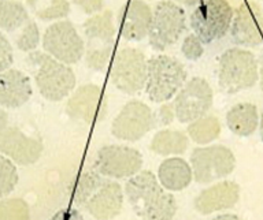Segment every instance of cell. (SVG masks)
<instances>
[{
	"instance_id": "cell-20",
	"label": "cell",
	"mask_w": 263,
	"mask_h": 220,
	"mask_svg": "<svg viewBox=\"0 0 263 220\" xmlns=\"http://www.w3.org/2000/svg\"><path fill=\"white\" fill-rule=\"evenodd\" d=\"M30 78L22 71L10 69L0 75V103L6 108H18L32 96Z\"/></svg>"
},
{
	"instance_id": "cell-28",
	"label": "cell",
	"mask_w": 263,
	"mask_h": 220,
	"mask_svg": "<svg viewBox=\"0 0 263 220\" xmlns=\"http://www.w3.org/2000/svg\"><path fill=\"white\" fill-rule=\"evenodd\" d=\"M18 184V172L15 166L6 157H0V193L6 197L14 190Z\"/></svg>"
},
{
	"instance_id": "cell-18",
	"label": "cell",
	"mask_w": 263,
	"mask_h": 220,
	"mask_svg": "<svg viewBox=\"0 0 263 220\" xmlns=\"http://www.w3.org/2000/svg\"><path fill=\"white\" fill-rule=\"evenodd\" d=\"M122 205L123 194L121 185L110 179H103L100 186L82 207L96 220H111L121 213Z\"/></svg>"
},
{
	"instance_id": "cell-6",
	"label": "cell",
	"mask_w": 263,
	"mask_h": 220,
	"mask_svg": "<svg viewBox=\"0 0 263 220\" xmlns=\"http://www.w3.org/2000/svg\"><path fill=\"white\" fill-rule=\"evenodd\" d=\"M148 62L137 48L119 49L111 66V81L123 93L135 94L147 86Z\"/></svg>"
},
{
	"instance_id": "cell-36",
	"label": "cell",
	"mask_w": 263,
	"mask_h": 220,
	"mask_svg": "<svg viewBox=\"0 0 263 220\" xmlns=\"http://www.w3.org/2000/svg\"><path fill=\"white\" fill-rule=\"evenodd\" d=\"M213 220H242L241 217H238L237 215H230V213H225V215H219V216L214 217Z\"/></svg>"
},
{
	"instance_id": "cell-25",
	"label": "cell",
	"mask_w": 263,
	"mask_h": 220,
	"mask_svg": "<svg viewBox=\"0 0 263 220\" xmlns=\"http://www.w3.org/2000/svg\"><path fill=\"white\" fill-rule=\"evenodd\" d=\"M28 22V11L24 7V4L18 3V2H2L0 3V26L3 30L12 33Z\"/></svg>"
},
{
	"instance_id": "cell-38",
	"label": "cell",
	"mask_w": 263,
	"mask_h": 220,
	"mask_svg": "<svg viewBox=\"0 0 263 220\" xmlns=\"http://www.w3.org/2000/svg\"><path fill=\"white\" fill-rule=\"evenodd\" d=\"M260 137H262V141H263V112H262V116H260Z\"/></svg>"
},
{
	"instance_id": "cell-19",
	"label": "cell",
	"mask_w": 263,
	"mask_h": 220,
	"mask_svg": "<svg viewBox=\"0 0 263 220\" xmlns=\"http://www.w3.org/2000/svg\"><path fill=\"white\" fill-rule=\"evenodd\" d=\"M240 198V188L236 182L223 181L211 188L204 189L195 198V209L201 215H210L222 209H229Z\"/></svg>"
},
{
	"instance_id": "cell-23",
	"label": "cell",
	"mask_w": 263,
	"mask_h": 220,
	"mask_svg": "<svg viewBox=\"0 0 263 220\" xmlns=\"http://www.w3.org/2000/svg\"><path fill=\"white\" fill-rule=\"evenodd\" d=\"M188 148V137L182 131L160 130L151 141V151L160 156L181 155Z\"/></svg>"
},
{
	"instance_id": "cell-26",
	"label": "cell",
	"mask_w": 263,
	"mask_h": 220,
	"mask_svg": "<svg viewBox=\"0 0 263 220\" xmlns=\"http://www.w3.org/2000/svg\"><path fill=\"white\" fill-rule=\"evenodd\" d=\"M221 133V123L215 116H203L188 126L189 137L196 144H210Z\"/></svg>"
},
{
	"instance_id": "cell-31",
	"label": "cell",
	"mask_w": 263,
	"mask_h": 220,
	"mask_svg": "<svg viewBox=\"0 0 263 220\" xmlns=\"http://www.w3.org/2000/svg\"><path fill=\"white\" fill-rule=\"evenodd\" d=\"M182 53L184 56L189 61H197L200 59L203 52H204V48H203V43L196 34H188V36L184 38V43H182Z\"/></svg>"
},
{
	"instance_id": "cell-29",
	"label": "cell",
	"mask_w": 263,
	"mask_h": 220,
	"mask_svg": "<svg viewBox=\"0 0 263 220\" xmlns=\"http://www.w3.org/2000/svg\"><path fill=\"white\" fill-rule=\"evenodd\" d=\"M39 41H40V32H39V28L37 25L32 21H29L28 24L25 25L22 32L20 33V36L16 37L15 44L16 47L24 51V52H29V51H33L39 45Z\"/></svg>"
},
{
	"instance_id": "cell-35",
	"label": "cell",
	"mask_w": 263,
	"mask_h": 220,
	"mask_svg": "<svg viewBox=\"0 0 263 220\" xmlns=\"http://www.w3.org/2000/svg\"><path fill=\"white\" fill-rule=\"evenodd\" d=\"M78 7H81L86 14H95V12L100 11L103 8L102 2H85V0H81V2H76Z\"/></svg>"
},
{
	"instance_id": "cell-30",
	"label": "cell",
	"mask_w": 263,
	"mask_h": 220,
	"mask_svg": "<svg viewBox=\"0 0 263 220\" xmlns=\"http://www.w3.org/2000/svg\"><path fill=\"white\" fill-rule=\"evenodd\" d=\"M70 11V4L67 2H51L48 6L37 8L36 14L41 19H58L67 15Z\"/></svg>"
},
{
	"instance_id": "cell-12",
	"label": "cell",
	"mask_w": 263,
	"mask_h": 220,
	"mask_svg": "<svg viewBox=\"0 0 263 220\" xmlns=\"http://www.w3.org/2000/svg\"><path fill=\"white\" fill-rule=\"evenodd\" d=\"M173 104L181 123L195 122L213 106V89L204 78L195 77L181 88Z\"/></svg>"
},
{
	"instance_id": "cell-34",
	"label": "cell",
	"mask_w": 263,
	"mask_h": 220,
	"mask_svg": "<svg viewBox=\"0 0 263 220\" xmlns=\"http://www.w3.org/2000/svg\"><path fill=\"white\" fill-rule=\"evenodd\" d=\"M176 116V111H174V104H164L160 107L159 110V122L160 125H168Z\"/></svg>"
},
{
	"instance_id": "cell-7",
	"label": "cell",
	"mask_w": 263,
	"mask_h": 220,
	"mask_svg": "<svg viewBox=\"0 0 263 220\" xmlns=\"http://www.w3.org/2000/svg\"><path fill=\"white\" fill-rule=\"evenodd\" d=\"M84 32L88 38L86 65L92 70H103L110 61L115 36L111 11L106 10L86 19Z\"/></svg>"
},
{
	"instance_id": "cell-15",
	"label": "cell",
	"mask_w": 263,
	"mask_h": 220,
	"mask_svg": "<svg viewBox=\"0 0 263 220\" xmlns=\"http://www.w3.org/2000/svg\"><path fill=\"white\" fill-rule=\"evenodd\" d=\"M70 116L81 119L85 123H95L104 119L107 114V100L104 92L98 85H84L78 88L66 106Z\"/></svg>"
},
{
	"instance_id": "cell-22",
	"label": "cell",
	"mask_w": 263,
	"mask_h": 220,
	"mask_svg": "<svg viewBox=\"0 0 263 220\" xmlns=\"http://www.w3.org/2000/svg\"><path fill=\"white\" fill-rule=\"evenodd\" d=\"M226 123L232 133L240 137H248L258 127V110L251 103H238L228 111Z\"/></svg>"
},
{
	"instance_id": "cell-11",
	"label": "cell",
	"mask_w": 263,
	"mask_h": 220,
	"mask_svg": "<svg viewBox=\"0 0 263 220\" xmlns=\"http://www.w3.org/2000/svg\"><path fill=\"white\" fill-rule=\"evenodd\" d=\"M143 166V156L137 149L126 145H106L96 155L95 168L107 178L122 179L135 176Z\"/></svg>"
},
{
	"instance_id": "cell-24",
	"label": "cell",
	"mask_w": 263,
	"mask_h": 220,
	"mask_svg": "<svg viewBox=\"0 0 263 220\" xmlns=\"http://www.w3.org/2000/svg\"><path fill=\"white\" fill-rule=\"evenodd\" d=\"M102 182L103 178L98 171H92V170L82 171L71 185V190H70L71 203L76 205L85 204V201L92 196V193L100 186Z\"/></svg>"
},
{
	"instance_id": "cell-14",
	"label": "cell",
	"mask_w": 263,
	"mask_h": 220,
	"mask_svg": "<svg viewBox=\"0 0 263 220\" xmlns=\"http://www.w3.org/2000/svg\"><path fill=\"white\" fill-rule=\"evenodd\" d=\"M232 37L236 44L256 47L263 43V10L258 3L244 2L236 10L232 22Z\"/></svg>"
},
{
	"instance_id": "cell-9",
	"label": "cell",
	"mask_w": 263,
	"mask_h": 220,
	"mask_svg": "<svg viewBox=\"0 0 263 220\" xmlns=\"http://www.w3.org/2000/svg\"><path fill=\"white\" fill-rule=\"evenodd\" d=\"M193 178L197 184H210L232 174L236 167V157L223 145L196 148L191 155Z\"/></svg>"
},
{
	"instance_id": "cell-27",
	"label": "cell",
	"mask_w": 263,
	"mask_h": 220,
	"mask_svg": "<svg viewBox=\"0 0 263 220\" xmlns=\"http://www.w3.org/2000/svg\"><path fill=\"white\" fill-rule=\"evenodd\" d=\"M2 220H29V207L21 198H6L0 207Z\"/></svg>"
},
{
	"instance_id": "cell-13",
	"label": "cell",
	"mask_w": 263,
	"mask_h": 220,
	"mask_svg": "<svg viewBox=\"0 0 263 220\" xmlns=\"http://www.w3.org/2000/svg\"><path fill=\"white\" fill-rule=\"evenodd\" d=\"M155 116L147 104L130 100L114 119L111 133L122 141H137L155 127Z\"/></svg>"
},
{
	"instance_id": "cell-1",
	"label": "cell",
	"mask_w": 263,
	"mask_h": 220,
	"mask_svg": "<svg viewBox=\"0 0 263 220\" xmlns=\"http://www.w3.org/2000/svg\"><path fill=\"white\" fill-rule=\"evenodd\" d=\"M125 193L133 211L141 219L172 220L176 215V198L160 186L151 171L132 176L125 185Z\"/></svg>"
},
{
	"instance_id": "cell-16",
	"label": "cell",
	"mask_w": 263,
	"mask_h": 220,
	"mask_svg": "<svg viewBox=\"0 0 263 220\" xmlns=\"http://www.w3.org/2000/svg\"><path fill=\"white\" fill-rule=\"evenodd\" d=\"M0 149L20 166H30L40 159L44 148L40 139L29 137L18 127H7L2 133Z\"/></svg>"
},
{
	"instance_id": "cell-37",
	"label": "cell",
	"mask_w": 263,
	"mask_h": 220,
	"mask_svg": "<svg viewBox=\"0 0 263 220\" xmlns=\"http://www.w3.org/2000/svg\"><path fill=\"white\" fill-rule=\"evenodd\" d=\"M259 73H260V89L263 90V53L260 56V66H259Z\"/></svg>"
},
{
	"instance_id": "cell-4",
	"label": "cell",
	"mask_w": 263,
	"mask_h": 220,
	"mask_svg": "<svg viewBox=\"0 0 263 220\" xmlns=\"http://www.w3.org/2000/svg\"><path fill=\"white\" fill-rule=\"evenodd\" d=\"M186 81V70L180 61L167 55L152 56L148 61V97L154 103H166L181 90Z\"/></svg>"
},
{
	"instance_id": "cell-2",
	"label": "cell",
	"mask_w": 263,
	"mask_h": 220,
	"mask_svg": "<svg viewBox=\"0 0 263 220\" xmlns=\"http://www.w3.org/2000/svg\"><path fill=\"white\" fill-rule=\"evenodd\" d=\"M36 85L43 97L49 102H61L76 86V75L69 66L51 55L32 52L28 56Z\"/></svg>"
},
{
	"instance_id": "cell-8",
	"label": "cell",
	"mask_w": 263,
	"mask_h": 220,
	"mask_svg": "<svg viewBox=\"0 0 263 220\" xmlns=\"http://www.w3.org/2000/svg\"><path fill=\"white\" fill-rule=\"evenodd\" d=\"M186 28L185 11L173 2L156 4L149 29V45L156 51H163L178 41Z\"/></svg>"
},
{
	"instance_id": "cell-17",
	"label": "cell",
	"mask_w": 263,
	"mask_h": 220,
	"mask_svg": "<svg viewBox=\"0 0 263 220\" xmlns=\"http://www.w3.org/2000/svg\"><path fill=\"white\" fill-rule=\"evenodd\" d=\"M154 12L144 2H127L119 8L118 26L127 41H140L149 34Z\"/></svg>"
},
{
	"instance_id": "cell-10",
	"label": "cell",
	"mask_w": 263,
	"mask_h": 220,
	"mask_svg": "<svg viewBox=\"0 0 263 220\" xmlns=\"http://www.w3.org/2000/svg\"><path fill=\"white\" fill-rule=\"evenodd\" d=\"M43 47L57 61L65 65H74L84 55V41L70 21L55 22L43 37Z\"/></svg>"
},
{
	"instance_id": "cell-5",
	"label": "cell",
	"mask_w": 263,
	"mask_h": 220,
	"mask_svg": "<svg viewBox=\"0 0 263 220\" xmlns=\"http://www.w3.org/2000/svg\"><path fill=\"white\" fill-rule=\"evenodd\" d=\"M233 8L223 0H204L199 3L192 15L191 26L201 43H213L225 36L233 19Z\"/></svg>"
},
{
	"instance_id": "cell-3",
	"label": "cell",
	"mask_w": 263,
	"mask_h": 220,
	"mask_svg": "<svg viewBox=\"0 0 263 220\" xmlns=\"http://www.w3.org/2000/svg\"><path fill=\"white\" fill-rule=\"evenodd\" d=\"M259 78L258 62L254 53L241 48H230L219 59L218 84L223 92L234 94L250 89Z\"/></svg>"
},
{
	"instance_id": "cell-21",
	"label": "cell",
	"mask_w": 263,
	"mask_h": 220,
	"mask_svg": "<svg viewBox=\"0 0 263 220\" xmlns=\"http://www.w3.org/2000/svg\"><path fill=\"white\" fill-rule=\"evenodd\" d=\"M158 178L163 188L172 192H181L188 188L193 178L192 167L181 157H172L162 162Z\"/></svg>"
},
{
	"instance_id": "cell-33",
	"label": "cell",
	"mask_w": 263,
	"mask_h": 220,
	"mask_svg": "<svg viewBox=\"0 0 263 220\" xmlns=\"http://www.w3.org/2000/svg\"><path fill=\"white\" fill-rule=\"evenodd\" d=\"M49 220H84V217H82L81 212L77 211V209L66 208L58 211Z\"/></svg>"
},
{
	"instance_id": "cell-32",
	"label": "cell",
	"mask_w": 263,
	"mask_h": 220,
	"mask_svg": "<svg viewBox=\"0 0 263 220\" xmlns=\"http://www.w3.org/2000/svg\"><path fill=\"white\" fill-rule=\"evenodd\" d=\"M12 62H14V55H12L11 44L6 37L0 36V73L10 70Z\"/></svg>"
}]
</instances>
